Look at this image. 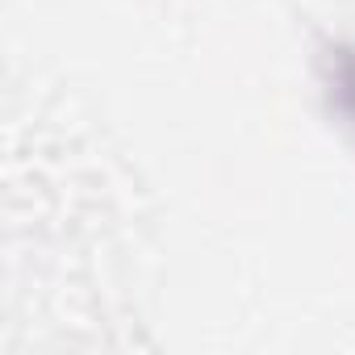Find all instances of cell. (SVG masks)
<instances>
[{
    "label": "cell",
    "instance_id": "6da1fadb",
    "mask_svg": "<svg viewBox=\"0 0 355 355\" xmlns=\"http://www.w3.org/2000/svg\"><path fill=\"white\" fill-rule=\"evenodd\" d=\"M318 80L330 113L355 138V38H330L318 55Z\"/></svg>",
    "mask_w": 355,
    "mask_h": 355
}]
</instances>
